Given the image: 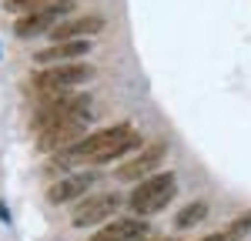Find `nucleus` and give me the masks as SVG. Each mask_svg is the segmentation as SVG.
Segmentation results:
<instances>
[{"label": "nucleus", "mask_w": 251, "mask_h": 241, "mask_svg": "<svg viewBox=\"0 0 251 241\" xmlns=\"http://www.w3.org/2000/svg\"><path fill=\"white\" fill-rule=\"evenodd\" d=\"M91 111V97L87 94H67V91H44L40 94V107L30 127L34 131H44L57 120H67V118H87Z\"/></svg>", "instance_id": "1"}, {"label": "nucleus", "mask_w": 251, "mask_h": 241, "mask_svg": "<svg viewBox=\"0 0 251 241\" xmlns=\"http://www.w3.org/2000/svg\"><path fill=\"white\" fill-rule=\"evenodd\" d=\"M174 191H177V178H174L171 171H164V174H151V178L137 181V188L131 191V211H134L137 218H148V215H157L168 201L174 198Z\"/></svg>", "instance_id": "2"}, {"label": "nucleus", "mask_w": 251, "mask_h": 241, "mask_svg": "<svg viewBox=\"0 0 251 241\" xmlns=\"http://www.w3.org/2000/svg\"><path fill=\"white\" fill-rule=\"evenodd\" d=\"M74 7H77L74 0H50V3H44V7L34 10V14L17 17L14 34H17L20 40H27V37L44 34V30H54V27H57V20H64V14H74Z\"/></svg>", "instance_id": "3"}, {"label": "nucleus", "mask_w": 251, "mask_h": 241, "mask_svg": "<svg viewBox=\"0 0 251 241\" xmlns=\"http://www.w3.org/2000/svg\"><path fill=\"white\" fill-rule=\"evenodd\" d=\"M94 77V67L91 64H77V60H71V64H57V67H44L40 74H34V87H37L40 94L44 91H67V87H77L84 80Z\"/></svg>", "instance_id": "4"}, {"label": "nucleus", "mask_w": 251, "mask_h": 241, "mask_svg": "<svg viewBox=\"0 0 251 241\" xmlns=\"http://www.w3.org/2000/svg\"><path fill=\"white\" fill-rule=\"evenodd\" d=\"M84 127H87V118L57 120V124H50V127L37 131V147L44 151V154H60V151H67V147H74L80 138H87Z\"/></svg>", "instance_id": "5"}, {"label": "nucleus", "mask_w": 251, "mask_h": 241, "mask_svg": "<svg viewBox=\"0 0 251 241\" xmlns=\"http://www.w3.org/2000/svg\"><path fill=\"white\" fill-rule=\"evenodd\" d=\"M164 158H168V141H151V144H144L141 151H134L131 161H124V164L117 168V178L121 181H144L161 168Z\"/></svg>", "instance_id": "6"}, {"label": "nucleus", "mask_w": 251, "mask_h": 241, "mask_svg": "<svg viewBox=\"0 0 251 241\" xmlns=\"http://www.w3.org/2000/svg\"><path fill=\"white\" fill-rule=\"evenodd\" d=\"M117 204H121V198H117L114 191H111V194H91V198H80L77 208L71 211V221H74V228L100 224V221H107L117 211Z\"/></svg>", "instance_id": "7"}, {"label": "nucleus", "mask_w": 251, "mask_h": 241, "mask_svg": "<svg viewBox=\"0 0 251 241\" xmlns=\"http://www.w3.org/2000/svg\"><path fill=\"white\" fill-rule=\"evenodd\" d=\"M91 184H94V174H64L50 184V191H47V201L50 204H67V201H80L87 198V191H91Z\"/></svg>", "instance_id": "8"}, {"label": "nucleus", "mask_w": 251, "mask_h": 241, "mask_svg": "<svg viewBox=\"0 0 251 241\" xmlns=\"http://www.w3.org/2000/svg\"><path fill=\"white\" fill-rule=\"evenodd\" d=\"M104 30V17H97V14H80V17H71L57 24L54 30H50V40L57 44V40H84V37H94Z\"/></svg>", "instance_id": "9"}, {"label": "nucleus", "mask_w": 251, "mask_h": 241, "mask_svg": "<svg viewBox=\"0 0 251 241\" xmlns=\"http://www.w3.org/2000/svg\"><path fill=\"white\" fill-rule=\"evenodd\" d=\"M148 235V221L144 218H117L107 228H97L87 241H141Z\"/></svg>", "instance_id": "10"}, {"label": "nucleus", "mask_w": 251, "mask_h": 241, "mask_svg": "<svg viewBox=\"0 0 251 241\" xmlns=\"http://www.w3.org/2000/svg\"><path fill=\"white\" fill-rule=\"evenodd\" d=\"M94 47V40H57V44H50V47H44V50H37L34 54V60L37 64H71V60H77V57H84L87 50Z\"/></svg>", "instance_id": "11"}, {"label": "nucleus", "mask_w": 251, "mask_h": 241, "mask_svg": "<svg viewBox=\"0 0 251 241\" xmlns=\"http://www.w3.org/2000/svg\"><path fill=\"white\" fill-rule=\"evenodd\" d=\"M204 215H208V201H191L188 208H181V211H177L174 228H181V231H184V228H194V224L204 218Z\"/></svg>", "instance_id": "12"}, {"label": "nucleus", "mask_w": 251, "mask_h": 241, "mask_svg": "<svg viewBox=\"0 0 251 241\" xmlns=\"http://www.w3.org/2000/svg\"><path fill=\"white\" fill-rule=\"evenodd\" d=\"M44 3H50V0H3V7H7L10 14H17V17H24V14H34V10H40Z\"/></svg>", "instance_id": "13"}, {"label": "nucleus", "mask_w": 251, "mask_h": 241, "mask_svg": "<svg viewBox=\"0 0 251 241\" xmlns=\"http://www.w3.org/2000/svg\"><path fill=\"white\" fill-rule=\"evenodd\" d=\"M248 231H251V211H248V215H241V218H234L231 224L225 228V238H228V241H238V238H245Z\"/></svg>", "instance_id": "14"}, {"label": "nucleus", "mask_w": 251, "mask_h": 241, "mask_svg": "<svg viewBox=\"0 0 251 241\" xmlns=\"http://www.w3.org/2000/svg\"><path fill=\"white\" fill-rule=\"evenodd\" d=\"M201 241H228V238H225V231H218V235H208V238H201Z\"/></svg>", "instance_id": "15"}, {"label": "nucleus", "mask_w": 251, "mask_h": 241, "mask_svg": "<svg viewBox=\"0 0 251 241\" xmlns=\"http://www.w3.org/2000/svg\"><path fill=\"white\" fill-rule=\"evenodd\" d=\"M154 241H174V238H154Z\"/></svg>", "instance_id": "16"}]
</instances>
